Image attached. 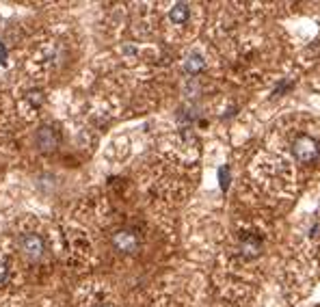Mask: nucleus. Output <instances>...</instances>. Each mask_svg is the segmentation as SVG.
Masks as SVG:
<instances>
[{
	"mask_svg": "<svg viewBox=\"0 0 320 307\" xmlns=\"http://www.w3.org/2000/svg\"><path fill=\"white\" fill-rule=\"evenodd\" d=\"M292 154H294V158H297L299 163L307 165V163H314V160L320 156V147H318V143L311 139V136L303 134V136H299V139H294Z\"/></svg>",
	"mask_w": 320,
	"mask_h": 307,
	"instance_id": "nucleus-1",
	"label": "nucleus"
},
{
	"mask_svg": "<svg viewBox=\"0 0 320 307\" xmlns=\"http://www.w3.org/2000/svg\"><path fill=\"white\" fill-rule=\"evenodd\" d=\"M18 247L28 260H39L46 253V240L39 234H22L18 238Z\"/></svg>",
	"mask_w": 320,
	"mask_h": 307,
	"instance_id": "nucleus-2",
	"label": "nucleus"
},
{
	"mask_svg": "<svg viewBox=\"0 0 320 307\" xmlns=\"http://www.w3.org/2000/svg\"><path fill=\"white\" fill-rule=\"evenodd\" d=\"M61 143V132L57 130L54 126H42L39 130L35 132V145L42 151H52L57 149Z\"/></svg>",
	"mask_w": 320,
	"mask_h": 307,
	"instance_id": "nucleus-3",
	"label": "nucleus"
},
{
	"mask_svg": "<svg viewBox=\"0 0 320 307\" xmlns=\"http://www.w3.org/2000/svg\"><path fill=\"white\" fill-rule=\"evenodd\" d=\"M262 247H264V240L260 234H251V232H245L240 234V255L247 257V260H253V257H258L262 253Z\"/></svg>",
	"mask_w": 320,
	"mask_h": 307,
	"instance_id": "nucleus-4",
	"label": "nucleus"
},
{
	"mask_svg": "<svg viewBox=\"0 0 320 307\" xmlns=\"http://www.w3.org/2000/svg\"><path fill=\"white\" fill-rule=\"evenodd\" d=\"M113 245H115L117 251H122V253H137L141 240H139L137 234L130 232V229H119L113 234Z\"/></svg>",
	"mask_w": 320,
	"mask_h": 307,
	"instance_id": "nucleus-5",
	"label": "nucleus"
},
{
	"mask_svg": "<svg viewBox=\"0 0 320 307\" xmlns=\"http://www.w3.org/2000/svg\"><path fill=\"white\" fill-rule=\"evenodd\" d=\"M190 18V7L186 3H175L169 11V20L173 24H186Z\"/></svg>",
	"mask_w": 320,
	"mask_h": 307,
	"instance_id": "nucleus-6",
	"label": "nucleus"
},
{
	"mask_svg": "<svg viewBox=\"0 0 320 307\" xmlns=\"http://www.w3.org/2000/svg\"><path fill=\"white\" fill-rule=\"evenodd\" d=\"M206 69V61L204 56L199 52H193L186 56V61H184V71H188V74H199V71Z\"/></svg>",
	"mask_w": 320,
	"mask_h": 307,
	"instance_id": "nucleus-7",
	"label": "nucleus"
},
{
	"mask_svg": "<svg viewBox=\"0 0 320 307\" xmlns=\"http://www.w3.org/2000/svg\"><path fill=\"white\" fill-rule=\"evenodd\" d=\"M219 184H221V190L225 193L227 188H229V182H231V177H229V167L227 165H223V167H219Z\"/></svg>",
	"mask_w": 320,
	"mask_h": 307,
	"instance_id": "nucleus-8",
	"label": "nucleus"
},
{
	"mask_svg": "<svg viewBox=\"0 0 320 307\" xmlns=\"http://www.w3.org/2000/svg\"><path fill=\"white\" fill-rule=\"evenodd\" d=\"M292 87H294V83H292V80H288V83H286V80H282V83L277 85V89L273 91V95H275V98H279V95H282L284 91H290Z\"/></svg>",
	"mask_w": 320,
	"mask_h": 307,
	"instance_id": "nucleus-9",
	"label": "nucleus"
},
{
	"mask_svg": "<svg viewBox=\"0 0 320 307\" xmlns=\"http://www.w3.org/2000/svg\"><path fill=\"white\" fill-rule=\"evenodd\" d=\"M7 275H9V266H7L5 260H0V284L7 279Z\"/></svg>",
	"mask_w": 320,
	"mask_h": 307,
	"instance_id": "nucleus-10",
	"label": "nucleus"
},
{
	"mask_svg": "<svg viewBox=\"0 0 320 307\" xmlns=\"http://www.w3.org/2000/svg\"><path fill=\"white\" fill-rule=\"evenodd\" d=\"M7 59H9V56H7V48H5L3 42H0V63H3V65H7Z\"/></svg>",
	"mask_w": 320,
	"mask_h": 307,
	"instance_id": "nucleus-11",
	"label": "nucleus"
},
{
	"mask_svg": "<svg viewBox=\"0 0 320 307\" xmlns=\"http://www.w3.org/2000/svg\"><path fill=\"white\" fill-rule=\"evenodd\" d=\"M100 307H113V305H108V303H104V305H100Z\"/></svg>",
	"mask_w": 320,
	"mask_h": 307,
	"instance_id": "nucleus-12",
	"label": "nucleus"
}]
</instances>
